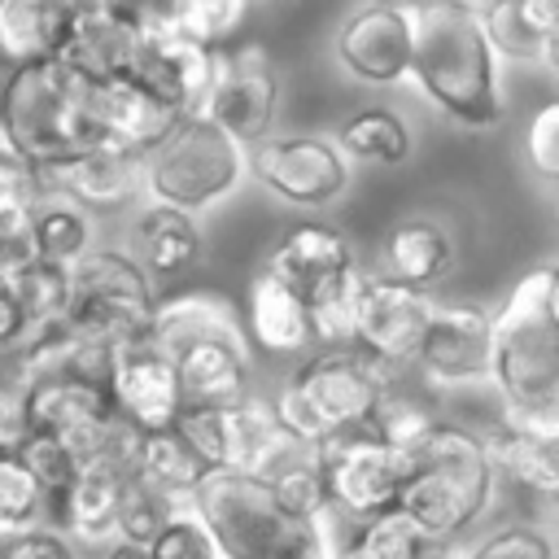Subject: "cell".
I'll use <instances>...</instances> for the list:
<instances>
[{
	"instance_id": "obj_1",
	"label": "cell",
	"mask_w": 559,
	"mask_h": 559,
	"mask_svg": "<svg viewBox=\"0 0 559 559\" xmlns=\"http://www.w3.org/2000/svg\"><path fill=\"white\" fill-rule=\"evenodd\" d=\"M415 87L459 127H493L502 118L498 57L489 52L467 0L411 4V70Z\"/></svg>"
},
{
	"instance_id": "obj_2",
	"label": "cell",
	"mask_w": 559,
	"mask_h": 559,
	"mask_svg": "<svg viewBox=\"0 0 559 559\" xmlns=\"http://www.w3.org/2000/svg\"><path fill=\"white\" fill-rule=\"evenodd\" d=\"M493 467L485 454L480 432L432 419V428L402 454V493L397 511L432 542L450 546L472 520L485 515L493 498Z\"/></svg>"
},
{
	"instance_id": "obj_3",
	"label": "cell",
	"mask_w": 559,
	"mask_h": 559,
	"mask_svg": "<svg viewBox=\"0 0 559 559\" xmlns=\"http://www.w3.org/2000/svg\"><path fill=\"white\" fill-rule=\"evenodd\" d=\"M489 384L502 406L559 402V271H524L489 314Z\"/></svg>"
},
{
	"instance_id": "obj_4",
	"label": "cell",
	"mask_w": 559,
	"mask_h": 559,
	"mask_svg": "<svg viewBox=\"0 0 559 559\" xmlns=\"http://www.w3.org/2000/svg\"><path fill=\"white\" fill-rule=\"evenodd\" d=\"M0 131L35 170L100 144L92 127V83L61 57L9 70L0 87Z\"/></svg>"
},
{
	"instance_id": "obj_5",
	"label": "cell",
	"mask_w": 559,
	"mask_h": 559,
	"mask_svg": "<svg viewBox=\"0 0 559 559\" xmlns=\"http://www.w3.org/2000/svg\"><path fill=\"white\" fill-rule=\"evenodd\" d=\"M393 393L389 371L362 358L358 349H323L306 358L271 397V411L284 432L301 441H328L336 432L371 428L380 402Z\"/></svg>"
},
{
	"instance_id": "obj_6",
	"label": "cell",
	"mask_w": 559,
	"mask_h": 559,
	"mask_svg": "<svg viewBox=\"0 0 559 559\" xmlns=\"http://www.w3.org/2000/svg\"><path fill=\"white\" fill-rule=\"evenodd\" d=\"M188 511L223 559H323L314 524L293 520L258 476L205 472Z\"/></svg>"
},
{
	"instance_id": "obj_7",
	"label": "cell",
	"mask_w": 559,
	"mask_h": 559,
	"mask_svg": "<svg viewBox=\"0 0 559 559\" xmlns=\"http://www.w3.org/2000/svg\"><path fill=\"white\" fill-rule=\"evenodd\" d=\"M262 271L306 306L314 341H323L328 349L349 345V314L362 275L345 231L328 223H297L275 240Z\"/></svg>"
},
{
	"instance_id": "obj_8",
	"label": "cell",
	"mask_w": 559,
	"mask_h": 559,
	"mask_svg": "<svg viewBox=\"0 0 559 559\" xmlns=\"http://www.w3.org/2000/svg\"><path fill=\"white\" fill-rule=\"evenodd\" d=\"M240 179L245 148L205 118H179L170 135L140 162V188L148 192V205H166L192 218L227 201Z\"/></svg>"
},
{
	"instance_id": "obj_9",
	"label": "cell",
	"mask_w": 559,
	"mask_h": 559,
	"mask_svg": "<svg viewBox=\"0 0 559 559\" xmlns=\"http://www.w3.org/2000/svg\"><path fill=\"white\" fill-rule=\"evenodd\" d=\"M153 301V280L127 258V249H92L70 266V306L61 328L118 349L144 336Z\"/></svg>"
},
{
	"instance_id": "obj_10",
	"label": "cell",
	"mask_w": 559,
	"mask_h": 559,
	"mask_svg": "<svg viewBox=\"0 0 559 559\" xmlns=\"http://www.w3.org/2000/svg\"><path fill=\"white\" fill-rule=\"evenodd\" d=\"M170 428L210 472H245V476H258L288 437L271 411V397H253V393L231 406H183Z\"/></svg>"
},
{
	"instance_id": "obj_11",
	"label": "cell",
	"mask_w": 559,
	"mask_h": 559,
	"mask_svg": "<svg viewBox=\"0 0 559 559\" xmlns=\"http://www.w3.org/2000/svg\"><path fill=\"white\" fill-rule=\"evenodd\" d=\"M319 467L328 507L345 520H371L397 507L402 493V459L371 432H336L319 441Z\"/></svg>"
},
{
	"instance_id": "obj_12",
	"label": "cell",
	"mask_w": 559,
	"mask_h": 559,
	"mask_svg": "<svg viewBox=\"0 0 559 559\" xmlns=\"http://www.w3.org/2000/svg\"><path fill=\"white\" fill-rule=\"evenodd\" d=\"M432 310L437 301L428 293L393 284L384 275H362L354 293V314H349V349H358L384 371L406 367L415 362V349L428 332Z\"/></svg>"
},
{
	"instance_id": "obj_13",
	"label": "cell",
	"mask_w": 559,
	"mask_h": 559,
	"mask_svg": "<svg viewBox=\"0 0 559 559\" xmlns=\"http://www.w3.org/2000/svg\"><path fill=\"white\" fill-rule=\"evenodd\" d=\"M245 175L288 205H328L349 188V162L332 135H266L245 148Z\"/></svg>"
},
{
	"instance_id": "obj_14",
	"label": "cell",
	"mask_w": 559,
	"mask_h": 559,
	"mask_svg": "<svg viewBox=\"0 0 559 559\" xmlns=\"http://www.w3.org/2000/svg\"><path fill=\"white\" fill-rule=\"evenodd\" d=\"M275 100H280V74L271 66L266 48L236 44V48H218L214 87H210V100L197 118L214 122L240 148H253L258 140L271 135Z\"/></svg>"
},
{
	"instance_id": "obj_15",
	"label": "cell",
	"mask_w": 559,
	"mask_h": 559,
	"mask_svg": "<svg viewBox=\"0 0 559 559\" xmlns=\"http://www.w3.org/2000/svg\"><path fill=\"white\" fill-rule=\"evenodd\" d=\"M105 393H109L114 415L127 419L135 432H166L175 424V415L183 411L175 362L162 349H153L144 336L114 349Z\"/></svg>"
},
{
	"instance_id": "obj_16",
	"label": "cell",
	"mask_w": 559,
	"mask_h": 559,
	"mask_svg": "<svg viewBox=\"0 0 559 559\" xmlns=\"http://www.w3.org/2000/svg\"><path fill=\"white\" fill-rule=\"evenodd\" d=\"M336 61L349 79L389 87L411 70V4L376 0L358 4L336 26Z\"/></svg>"
},
{
	"instance_id": "obj_17",
	"label": "cell",
	"mask_w": 559,
	"mask_h": 559,
	"mask_svg": "<svg viewBox=\"0 0 559 559\" xmlns=\"http://www.w3.org/2000/svg\"><path fill=\"white\" fill-rule=\"evenodd\" d=\"M214 70H218V48H201L179 35H144L127 74L144 92H153L175 118H197L210 100Z\"/></svg>"
},
{
	"instance_id": "obj_18",
	"label": "cell",
	"mask_w": 559,
	"mask_h": 559,
	"mask_svg": "<svg viewBox=\"0 0 559 559\" xmlns=\"http://www.w3.org/2000/svg\"><path fill=\"white\" fill-rule=\"evenodd\" d=\"M140 44H144V35H140L135 4H118V0L74 4L61 61L70 70H79L87 83H109V79H122L131 70Z\"/></svg>"
},
{
	"instance_id": "obj_19",
	"label": "cell",
	"mask_w": 559,
	"mask_h": 559,
	"mask_svg": "<svg viewBox=\"0 0 559 559\" xmlns=\"http://www.w3.org/2000/svg\"><path fill=\"white\" fill-rule=\"evenodd\" d=\"M140 162L144 157H135L118 144H92L66 162L39 170V179H44L48 197L79 205L83 214H100V210H122L140 197Z\"/></svg>"
},
{
	"instance_id": "obj_20",
	"label": "cell",
	"mask_w": 559,
	"mask_h": 559,
	"mask_svg": "<svg viewBox=\"0 0 559 559\" xmlns=\"http://www.w3.org/2000/svg\"><path fill=\"white\" fill-rule=\"evenodd\" d=\"M424 380L432 384H476L489 380V310L480 306H437L428 332L415 349Z\"/></svg>"
},
{
	"instance_id": "obj_21",
	"label": "cell",
	"mask_w": 559,
	"mask_h": 559,
	"mask_svg": "<svg viewBox=\"0 0 559 559\" xmlns=\"http://www.w3.org/2000/svg\"><path fill=\"white\" fill-rule=\"evenodd\" d=\"M489 52L502 61L555 66L559 57V4L555 0H467Z\"/></svg>"
},
{
	"instance_id": "obj_22",
	"label": "cell",
	"mask_w": 559,
	"mask_h": 559,
	"mask_svg": "<svg viewBox=\"0 0 559 559\" xmlns=\"http://www.w3.org/2000/svg\"><path fill=\"white\" fill-rule=\"evenodd\" d=\"M144 341L175 362L179 354L210 345V341H245V332H240V310L227 297H218L210 288H192V293H175V297L153 301Z\"/></svg>"
},
{
	"instance_id": "obj_23",
	"label": "cell",
	"mask_w": 559,
	"mask_h": 559,
	"mask_svg": "<svg viewBox=\"0 0 559 559\" xmlns=\"http://www.w3.org/2000/svg\"><path fill=\"white\" fill-rule=\"evenodd\" d=\"M175 122L179 118L153 92H144L131 74L92 83V127H96L100 144H118V148L144 157L148 148H157L170 135Z\"/></svg>"
},
{
	"instance_id": "obj_24",
	"label": "cell",
	"mask_w": 559,
	"mask_h": 559,
	"mask_svg": "<svg viewBox=\"0 0 559 559\" xmlns=\"http://www.w3.org/2000/svg\"><path fill=\"white\" fill-rule=\"evenodd\" d=\"M127 489H131V467L109 463V459L83 463V467H74L66 493L52 502V520L48 524L66 528L79 542H109Z\"/></svg>"
},
{
	"instance_id": "obj_25",
	"label": "cell",
	"mask_w": 559,
	"mask_h": 559,
	"mask_svg": "<svg viewBox=\"0 0 559 559\" xmlns=\"http://www.w3.org/2000/svg\"><path fill=\"white\" fill-rule=\"evenodd\" d=\"M319 555L323 559H428L437 546L411 524V515L380 511L371 520H345L328 511L319 524Z\"/></svg>"
},
{
	"instance_id": "obj_26",
	"label": "cell",
	"mask_w": 559,
	"mask_h": 559,
	"mask_svg": "<svg viewBox=\"0 0 559 559\" xmlns=\"http://www.w3.org/2000/svg\"><path fill=\"white\" fill-rule=\"evenodd\" d=\"M240 332L249 345L266 354H297L314 341L306 306L266 271H253L245 288V310H240Z\"/></svg>"
},
{
	"instance_id": "obj_27",
	"label": "cell",
	"mask_w": 559,
	"mask_h": 559,
	"mask_svg": "<svg viewBox=\"0 0 559 559\" xmlns=\"http://www.w3.org/2000/svg\"><path fill=\"white\" fill-rule=\"evenodd\" d=\"M70 0H0V61L9 70L57 61L70 31Z\"/></svg>"
},
{
	"instance_id": "obj_28",
	"label": "cell",
	"mask_w": 559,
	"mask_h": 559,
	"mask_svg": "<svg viewBox=\"0 0 559 559\" xmlns=\"http://www.w3.org/2000/svg\"><path fill=\"white\" fill-rule=\"evenodd\" d=\"M175 380L183 406H231L249 397V345L210 341L175 358Z\"/></svg>"
},
{
	"instance_id": "obj_29",
	"label": "cell",
	"mask_w": 559,
	"mask_h": 559,
	"mask_svg": "<svg viewBox=\"0 0 559 559\" xmlns=\"http://www.w3.org/2000/svg\"><path fill=\"white\" fill-rule=\"evenodd\" d=\"M0 271L13 284V297H17L22 314H26L31 341L48 336V332H57L66 323V306H70V271L66 266L39 262L26 245H4L0 249Z\"/></svg>"
},
{
	"instance_id": "obj_30",
	"label": "cell",
	"mask_w": 559,
	"mask_h": 559,
	"mask_svg": "<svg viewBox=\"0 0 559 559\" xmlns=\"http://www.w3.org/2000/svg\"><path fill=\"white\" fill-rule=\"evenodd\" d=\"M197 253H201V227H197L192 214H179V210H166V205H144L135 214L127 258L148 280L188 271L197 262Z\"/></svg>"
},
{
	"instance_id": "obj_31",
	"label": "cell",
	"mask_w": 559,
	"mask_h": 559,
	"mask_svg": "<svg viewBox=\"0 0 559 559\" xmlns=\"http://www.w3.org/2000/svg\"><path fill=\"white\" fill-rule=\"evenodd\" d=\"M380 258H384V280L393 284H406L415 293H428L454 262V245H450V231L432 218H402L384 231V245H380Z\"/></svg>"
},
{
	"instance_id": "obj_32",
	"label": "cell",
	"mask_w": 559,
	"mask_h": 559,
	"mask_svg": "<svg viewBox=\"0 0 559 559\" xmlns=\"http://www.w3.org/2000/svg\"><path fill=\"white\" fill-rule=\"evenodd\" d=\"M205 472H210V467L179 441L175 428H166V432H144L140 445H135V459H131V480H135L140 489H148V493L175 502V507H188V498L197 493V485H201Z\"/></svg>"
},
{
	"instance_id": "obj_33",
	"label": "cell",
	"mask_w": 559,
	"mask_h": 559,
	"mask_svg": "<svg viewBox=\"0 0 559 559\" xmlns=\"http://www.w3.org/2000/svg\"><path fill=\"white\" fill-rule=\"evenodd\" d=\"M22 397H26L31 432H48V437H61L114 411L105 384H87V380H48V384L26 389Z\"/></svg>"
},
{
	"instance_id": "obj_34",
	"label": "cell",
	"mask_w": 559,
	"mask_h": 559,
	"mask_svg": "<svg viewBox=\"0 0 559 559\" xmlns=\"http://www.w3.org/2000/svg\"><path fill=\"white\" fill-rule=\"evenodd\" d=\"M332 144L341 148L345 162H371V166H397L411 153V127L402 122V114L384 109V105H367L358 114H349Z\"/></svg>"
},
{
	"instance_id": "obj_35",
	"label": "cell",
	"mask_w": 559,
	"mask_h": 559,
	"mask_svg": "<svg viewBox=\"0 0 559 559\" xmlns=\"http://www.w3.org/2000/svg\"><path fill=\"white\" fill-rule=\"evenodd\" d=\"M26 249L39 262L70 271L83 253H92V218L61 197H44V205L35 210L31 231H26Z\"/></svg>"
},
{
	"instance_id": "obj_36",
	"label": "cell",
	"mask_w": 559,
	"mask_h": 559,
	"mask_svg": "<svg viewBox=\"0 0 559 559\" xmlns=\"http://www.w3.org/2000/svg\"><path fill=\"white\" fill-rule=\"evenodd\" d=\"M485 441V454H489V467L493 476H507L533 493H555L559 489V445L550 441H533V437H520V432H507V428H493Z\"/></svg>"
},
{
	"instance_id": "obj_37",
	"label": "cell",
	"mask_w": 559,
	"mask_h": 559,
	"mask_svg": "<svg viewBox=\"0 0 559 559\" xmlns=\"http://www.w3.org/2000/svg\"><path fill=\"white\" fill-rule=\"evenodd\" d=\"M44 179L39 170L9 148L4 131H0V249L4 245H26L31 218L44 205Z\"/></svg>"
},
{
	"instance_id": "obj_38",
	"label": "cell",
	"mask_w": 559,
	"mask_h": 559,
	"mask_svg": "<svg viewBox=\"0 0 559 559\" xmlns=\"http://www.w3.org/2000/svg\"><path fill=\"white\" fill-rule=\"evenodd\" d=\"M48 524V498L17 454H0V546Z\"/></svg>"
},
{
	"instance_id": "obj_39",
	"label": "cell",
	"mask_w": 559,
	"mask_h": 559,
	"mask_svg": "<svg viewBox=\"0 0 559 559\" xmlns=\"http://www.w3.org/2000/svg\"><path fill=\"white\" fill-rule=\"evenodd\" d=\"M450 559H555V546L537 524H502L463 550H450Z\"/></svg>"
},
{
	"instance_id": "obj_40",
	"label": "cell",
	"mask_w": 559,
	"mask_h": 559,
	"mask_svg": "<svg viewBox=\"0 0 559 559\" xmlns=\"http://www.w3.org/2000/svg\"><path fill=\"white\" fill-rule=\"evenodd\" d=\"M13 454L22 459V467H26V472L35 476V485L44 489V498H48V520H52V502L66 493V485H70V476H74V459H70L66 445H61L57 437H48V432H31Z\"/></svg>"
},
{
	"instance_id": "obj_41",
	"label": "cell",
	"mask_w": 559,
	"mask_h": 559,
	"mask_svg": "<svg viewBox=\"0 0 559 559\" xmlns=\"http://www.w3.org/2000/svg\"><path fill=\"white\" fill-rule=\"evenodd\" d=\"M175 511H183V507H175V502H166V498H157V493H148V489H140V485L131 480V489H127V498H122V507H118V520H114V537H118V542L148 546V542L170 524ZM114 537H109V542H114Z\"/></svg>"
},
{
	"instance_id": "obj_42",
	"label": "cell",
	"mask_w": 559,
	"mask_h": 559,
	"mask_svg": "<svg viewBox=\"0 0 559 559\" xmlns=\"http://www.w3.org/2000/svg\"><path fill=\"white\" fill-rule=\"evenodd\" d=\"M148 555L153 559H223L210 542V533L201 528V520L183 507L170 515V524L148 542Z\"/></svg>"
},
{
	"instance_id": "obj_43",
	"label": "cell",
	"mask_w": 559,
	"mask_h": 559,
	"mask_svg": "<svg viewBox=\"0 0 559 559\" xmlns=\"http://www.w3.org/2000/svg\"><path fill=\"white\" fill-rule=\"evenodd\" d=\"M524 157H528V166H533L546 183L559 179V100H546V105L528 118Z\"/></svg>"
},
{
	"instance_id": "obj_44",
	"label": "cell",
	"mask_w": 559,
	"mask_h": 559,
	"mask_svg": "<svg viewBox=\"0 0 559 559\" xmlns=\"http://www.w3.org/2000/svg\"><path fill=\"white\" fill-rule=\"evenodd\" d=\"M498 428L533 437V441H550L559 445V402H533V406H502Z\"/></svg>"
},
{
	"instance_id": "obj_45",
	"label": "cell",
	"mask_w": 559,
	"mask_h": 559,
	"mask_svg": "<svg viewBox=\"0 0 559 559\" xmlns=\"http://www.w3.org/2000/svg\"><path fill=\"white\" fill-rule=\"evenodd\" d=\"M26 437H31V424H26V397H22L17 384L0 380V454H13Z\"/></svg>"
},
{
	"instance_id": "obj_46",
	"label": "cell",
	"mask_w": 559,
	"mask_h": 559,
	"mask_svg": "<svg viewBox=\"0 0 559 559\" xmlns=\"http://www.w3.org/2000/svg\"><path fill=\"white\" fill-rule=\"evenodd\" d=\"M0 559H79V555H74V546H70L61 533L35 528V533H26V537L4 542V546H0Z\"/></svg>"
},
{
	"instance_id": "obj_47",
	"label": "cell",
	"mask_w": 559,
	"mask_h": 559,
	"mask_svg": "<svg viewBox=\"0 0 559 559\" xmlns=\"http://www.w3.org/2000/svg\"><path fill=\"white\" fill-rule=\"evenodd\" d=\"M26 341H31V332H26V314H22L17 297H13L9 275L0 271V362H4L9 354H17Z\"/></svg>"
},
{
	"instance_id": "obj_48",
	"label": "cell",
	"mask_w": 559,
	"mask_h": 559,
	"mask_svg": "<svg viewBox=\"0 0 559 559\" xmlns=\"http://www.w3.org/2000/svg\"><path fill=\"white\" fill-rule=\"evenodd\" d=\"M105 559H153L148 546H135V542H105Z\"/></svg>"
},
{
	"instance_id": "obj_49",
	"label": "cell",
	"mask_w": 559,
	"mask_h": 559,
	"mask_svg": "<svg viewBox=\"0 0 559 559\" xmlns=\"http://www.w3.org/2000/svg\"><path fill=\"white\" fill-rule=\"evenodd\" d=\"M428 559H450V546H437V550H432Z\"/></svg>"
}]
</instances>
